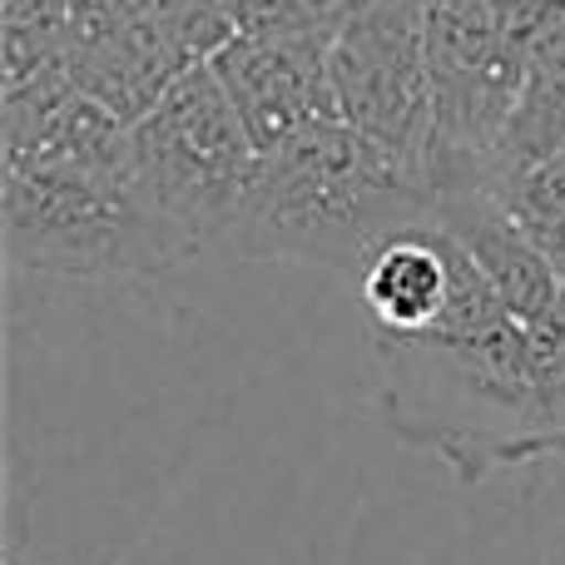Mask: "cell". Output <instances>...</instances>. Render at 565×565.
<instances>
[{
  "instance_id": "obj_3",
  "label": "cell",
  "mask_w": 565,
  "mask_h": 565,
  "mask_svg": "<svg viewBox=\"0 0 565 565\" xmlns=\"http://www.w3.org/2000/svg\"><path fill=\"white\" fill-rule=\"evenodd\" d=\"M427 218L431 189L422 169L348 119H322L258 154L218 254L244 264L362 268L377 244Z\"/></svg>"
},
{
  "instance_id": "obj_9",
  "label": "cell",
  "mask_w": 565,
  "mask_h": 565,
  "mask_svg": "<svg viewBox=\"0 0 565 565\" xmlns=\"http://www.w3.org/2000/svg\"><path fill=\"white\" fill-rule=\"evenodd\" d=\"M367 6H372V0H302L308 20L322 30V35H338V30H348Z\"/></svg>"
},
{
  "instance_id": "obj_8",
  "label": "cell",
  "mask_w": 565,
  "mask_h": 565,
  "mask_svg": "<svg viewBox=\"0 0 565 565\" xmlns=\"http://www.w3.org/2000/svg\"><path fill=\"white\" fill-rule=\"evenodd\" d=\"M497 199L507 204L511 224L526 234V244L556 268V278L565 282V154L551 164L531 169V174L501 179Z\"/></svg>"
},
{
  "instance_id": "obj_1",
  "label": "cell",
  "mask_w": 565,
  "mask_h": 565,
  "mask_svg": "<svg viewBox=\"0 0 565 565\" xmlns=\"http://www.w3.org/2000/svg\"><path fill=\"white\" fill-rule=\"evenodd\" d=\"M10 268L60 278L164 274L194 258L145 179L135 135L65 70L6 85V189Z\"/></svg>"
},
{
  "instance_id": "obj_4",
  "label": "cell",
  "mask_w": 565,
  "mask_h": 565,
  "mask_svg": "<svg viewBox=\"0 0 565 565\" xmlns=\"http://www.w3.org/2000/svg\"><path fill=\"white\" fill-rule=\"evenodd\" d=\"M129 135L149 189L194 258L224 248L254 184L258 145L228 89L218 85L214 65L199 60L169 79V89L129 125Z\"/></svg>"
},
{
  "instance_id": "obj_5",
  "label": "cell",
  "mask_w": 565,
  "mask_h": 565,
  "mask_svg": "<svg viewBox=\"0 0 565 565\" xmlns=\"http://www.w3.org/2000/svg\"><path fill=\"white\" fill-rule=\"evenodd\" d=\"M328 70L338 115L427 179L437 89H431L422 0H372L348 30L332 35Z\"/></svg>"
},
{
  "instance_id": "obj_2",
  "label": "cell",
  "mask_w": 565,
  "mask_h": 565,
  "mask_svg": "<svg viewBox=\"0 0 565 565\" xmlns=\"http://www.w3.org/2000/svg\"><path fill=\"white\" fill-rule=\"evenodd\" d=\"M377 372L387 427L467 487L565 457L536 348L471 248L447 318L422 338L377 342Z\"/></svg>"
},
{
  "instance_id": "obj_6",
  "label": "cell",
  "mask_w": 565,
  "mask_h": 565,
  "mask_svg": "<svg viewBox=\"0 0 565 565\" xmlns=\"http://www.w3.org/2000/svg\"><path fill=\"white\" fill-rule=\"evenodd\" d=\"M328 50V35H228L209 55L218 85L244 115L258 154L288 145L322 119H342Z\"/></svg>"
},
{
  "instance_id": "obj_7",
  "label": "cell",
  "mask_w": 565,
  "mask_h": 565,
  "mask_svg": "<svg viewBox=\"0 0 565 565\" xmlns=\"http://www.w3.org/2000/svg\"><path fill=\"white\" fill-rule=\"evenodd\" d=\"M461 268H467V244L447 234L437 218L377 244L358 268V302L367 312L372 338L392 342L431 332L457 298Z\"/></svg>"
},
{
  "instance_id": "obj_10",
  "label": "cell",
  "mask_w": 565,
  "mask_h": 565,
  "mask_svg": "<svg viewBox=\"0 0 565 565\" xmlns=\"http://www.w3.org/2000/svg\"><path fill=\"white\" fill-rule=\"evenodd\" d=\"M6 565H25V561H20V556H15V551H10V556H6Z\"/></svg>"
}]
</instances>
